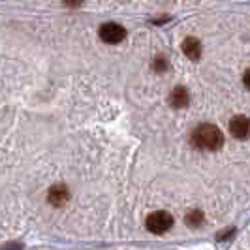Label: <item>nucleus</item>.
<instances>
[{"label": "nucleus", "mask_w": 250, "mask_h": 250, "mask_svg": "<svg viewBox=\"0 0 250 250\" xmlns=\"http://www.w3.org/2000/svg\"><path fill=\"white\" fill-rule=\"evenodd\" d=\"M187 224L190 226V228H198V226L203 224V214H201V211H192V213H188Z\"/></svg>", "instance_id": "8"}, {"label": "nucleus", "mask_w": 250, "mask_h": 250, "mask_svg": "<svg viewBox=\"0 0 250 250\" xmlns=\"http://www.w3.org/2000/svg\"><path fill=\"white\" fill-rule=\"evenodd\" d=\"M229 134L237 139L250 138V119L245 115H235L229 121Z\"/></svg>", "instance_id": "4"}, {"label": "nucleus", "mask_w": 250, "mask_h": 250, "mask_svg": "<svg viewBox=\"0 0 250 250\" xmlns=\"http://www.w3.org/2000/svg\"><path fill=\"white\" fill-rule=\"evenodd\" d=\"M190 104V94L185 87H175L169 94V105L175 109H183Z\"/></svg>", "instance_id": "6"}, {"label": "nucleus", "mask_w": 250, "mask_h": 250, "mask_svg": "<svg viewBox=\"0 0 250 250\" xmlns=\"http://www.w3.org/2000/svg\"><path fill=\"white\" fill-rule=\"evenodd\" d=\"M181 49H183V53L187 55L190 61H198L201 57V43L196 38H185Z\"/></svg>", "instance_id": "7"}, {"label": "nucleus", "mask_w": 250, "mask_h": 250, "mask_svg": "<svg viewBox=\"0 0 250 250\" xmlns=\"http://www.w3.org/2000/svg\"><path fill=\"white\" fill-rule=\"evenodd\" d=\"M64 4L66 6H72V8H77V6L83 4V0H64Z\"/></svg>", "instance_id": "10"}, {"label": "nucleus", "mask_w": 250, "mask_h": 250, "mask_svg": "<svg viewBox=\"0 0 250 250\" xmlns=\"http://www.w3.org/2000/svg\"><path fill=\"white\" fill-rule=\"evenodd\" d=\"M47 200L51 205H57V207H62L66 201L70 200V192L64 185H55L49 188V194H47Z\"/></svg>", "instance_id": "5"}, {"label": "nucleus", "mask_w": 250, "mask_h": 250, "mask_svg": "<svg viewBox=\"0 0 250 250\" xmlns=\"http://www.w3.org/2000/svg\"><path fill=\"white\" fill-rule=\"evenodd\" d=\"M166 68H167V61H166V59H156V61H154V70H156V72H164V70H166Z\"/></svg>", "instance_id": "9"}, {"label": "nucleus", "mask_w": 250, "mask_h": 250, "mask_svg": "<svg viewBox=\"0 0 250 250\" xmlns=\"http://www.w3.org/2000/svg\"><path fill=\"white\" fill-rule=\"evenodd\" d=\"M98 34H100L102 42L115 45V43L123 42L126 38V30H125V26H121L119 23H105V25L100 26Z\"/></svg>", "instance_id": "3"}, {"label": "nucleus", "mask_w": 250, "mask_h": 250, "mask_svg": "<svg viewBox=\"0 0 250 250\" xmlns=\"http://www.w3.org/2000/svg\"><path fill=\"white\" fill-rule=\"evenodd\" d=\"M243 83H245V87L250 90V68L245 72V75H243Z\"/></svg>", "instance_id": "11"}, {"label": "nucleus", "mask_w": 250, "mask_h": 250, "mask_svg": "<svg viewBox=\"0 0 250 250\" xmlns=\"http://www.w3.org/2000/svg\"><path fill=\"white\" fill-rule=\"evenodd\" d=\"M192 143L201 150H218L224 143V138L214 125H200L192 134Z\"/></svg>", "instance_id": "1"}, {"label": "nucleus", "mask_w": 250, "mask_h": 250, "mask_svg": "<svg viewBox=\"0 0 250 250\" xmlns=\"http://www.w3.org/2000/svg\"><path fill=\"white\" fill-rule=\"evenodd\" d=\"M171 226H173V216L167 211H154L147 216V229L150 233H156V235L166 233L171 229Z\"/></svg>", "instance_id": "2"}]
</instances>
